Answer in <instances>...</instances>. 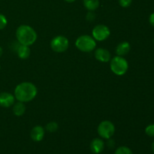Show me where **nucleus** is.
I'll return each instance as SVG.
<instances>
[{
	"mask_svg": "<svg viewBox=\"0 0 154 154\" xmlns=\"http://www.w3.org/2000/svg\"><path fill=\"white\" fill-rule=\"evenodd\" d=\"M38 93L37 87L31 82H23L18 84L14 90L15 99L18 102H29L35 98Z\"/></svg>",
	"mask_w": 154,
	"mask_h": 154,
	"instance_id": "1",
	"label": "nucleus"
},
{
	"mask_svg": "<svg viewBox=\"0 0 154 154\" xmlns=\"http://www.w3.org/2000/svg\"><path fill=\"white\" fill-rule=\"evenodd\" d=\"M16 38L20 45L30 46L35 42L37 33L32 27L28 25H21L17 29Z\"/></svg>",
	"mask_w": 154,
	"mask_h": 154,
	"instance_id": "2",
	"label": "nucleus"
},
{
	"mask_svg": "<svg viewBox=\"0 0 154 154\" xmlns=\"http://www.w3.org/2000/svg\"><path fill=\"white\" fill-rule=\"evenodd\" d=\"M75 46L79 51L84 53H90L94 51L96 47V40L88 35H84L78 38Z\"/></svg>",
	"mask_w": 154,
	"mask_h": 154,
	"instance_id": "3",
	"label": "nucleus"
},
{
	"mask_svg": "<svg viewBox=\"0 0 154 154\" xmlns=\"http://www.w3.org/2000/svg\"><path fill=\"white\" fill-rule=\"evenodd\" d=\"M110 61H111L110 68L113 73L118 76H121L126 73L129 69V64L126 59L123 58V57L117 56L113 59H111Z\"/></svg>",
	"mask_w": 154,
	"mask_h": 154,
	"instance_id": "4",
	"label": "nucleus"
},
{
	"mask_svg": "<svg viewBox=\"0 0 154 154\" xmlns=\"http://www.w3.org/2000/svg\"><path fill=\"white\" fill-rule=\"evenodd\" d=\"M98 134L101 138L104 139H110L115 132V126L108 120H105L100 123L98 126Z\"/></svg>",
	"mask_w": 154,
	"mask_h": 154,
	"instance_id": "5",
	"label": "nucleus"
},
{
	"mask_svg": "<svg viewBox=\"0 0 154 154\" xmlns=\"http://www.w3.org/2000/svg\"><path fill=\"white\" fill-rule=\"evenodd\" d=\"M69 42L66 37L63 35L56 36L51 40V48L54 52L63 53L69 48Z\"/></svg>",
	"mask_w": 154,
	"mask_h": 154,
	"instance_id": "6",
	"label": "nucleus"
},
{
	"mask_svg": "<svg viewBox=\"0 0 154 154\" xmlns=\"http://www.w3.org/2000/svg\"><path fill=\"white\" fill-rule=\"evenodd\" d=\"M111 34L109 28L105 25H97L92 31L93 38L98 42H103L106 40Z\"/></svg>",
	"mask_w": 154,
	"mask_h": 154,
	"instance_id": "7",
	"label": "nucleus"
},
{
	"mask_svg": "<svg viewBox=\"0 0 154 154\" xmlns=\"http://www.w3.org/2000/svg\"><path fill=\"white\" fill-rule=\"evenodd\" d=\"M15 97L11 93L7 92L0 93V106L2 108H10L14 104Z\"/></svg>",
	"mask_w": 154,
	"mask_h": 154,
	"instance_id": "8",
	"label": "nucleus"
},
{
	"mask_svg": "<svg viewBox=\"0 0 154 154\" xmlns=\"http://www.w3.org/2000/svg\"><path fill=\"white\" fill-rule=\"evenodd\" d=\"M95 57L98 61H100L102 63H107L110 61L111 59V53L108 50L105 48H98L95 51Z\"/></svg>",
	"mask_w": 154,
	"mask_h": 154,
	"instance_id": "9",
	"label": "nucleus"
},
{
	"mask_svg": "<svg viewBox=\"0 0 154 154\" xmlns=\"http://www.w3.org/2000/svg\"><path fill=\"white\" fill-rule=\"evenodd\" d=\"M30 136L34 141H36V142L41 141L45 137V129L41 126H35L31 130Z\"/></svg>",
	"mask_w": 154,
	"mask_h": 154,
	"instance_id": "10",
	"label": "nucleus"
},
{
	"mask_svg": "<svg viewBox=\"0 0 154 154\" xmlns=\"http://www.w3.org/2000/svg\"><path fill=\"white\" fill-rule=\"evenodd\" d=\"M105 148V143L101 138H94L90 143V150L95 154L102 153Z\"/></svg>",
	"mask_w": 154,
	"mask_h": 154,
	"instance_id": "11",
	"label": "nucleus"
},
{
	"mask_svg": "<svg viewBox=\"0 0 154 154\" xmlns=\"http://www.w3.org/2000/svg\"><path fill=\"white\" fill-rule=\"evenodd\" d=\"M130 44L127 42H120L116 48V54L117 56L120 57H123V56L126 55L130 51Z\"/></svg>",
	"mask_w": 154,
	"mask_h": 154,
	"instance_id": "12",
	"label": "nucleus"
},
{
	"mask_svg": "<svg viewBox=\"0 0 154 154\" xmlns=\"http://www.w3.org/2000/svg\"><path fill=\"white\" fill-rule=\"evenodd\" d=\"M17 56L19 57V58L22 59V60H26L30 55V48L26 45H20L17 48Z\"/></svg>",
	"mask_w": 154,
	"mask_h": 154,
	"instance_id": "13",
	"label": "nucleus"
},
{
	"mask_svg": "<svg viewBox=\"0 0 154 154\" xmlns=\"http://www.w3.org/2000/svg\"><path fill=\"white\" fill-rule=\"evenodd\" d=\"M83 4L89 11L96 10L99 6V0H83Z\"/></svg>",
	"mask_w": 154,
	"mask_h": 154,
	"instance_id": "14",
	"label": "nucleus"
},
{
	"mask_svg": "<svg viewBox=\"0 0 154 154\" xmlns=\"http://www.w3.org/2000/svg\"><path fill=\"white\" fill-rule=\"evenodd\" d=\"M26 111V106L23 102H17L14 105L13 113L17 117H20Z\"/></svg>",
	"mask_w": 154,
	"mask_h": 154,
	"instance_id": "15",
	"label": "nucleus"
},
{
	"mask_svg": "<svg viewBox=\"0 0 154 154\" xmlns=\"http://www.w3.org/2000/svg\"><path fill=\"white\" fill-rule=\"evenodd\" d=\"M58 123L56 122H50L46 126V129L49 132H55L58 129Z\"/></svg>",
	"mask_w": 154,
	"mask_h": 154,
	"instance_id": "16",
	"label": "nucleus"
},
{
	"mask_svg": "<svg viewBox=\"0 0 154 154\" xmlns=\"http://www.w3.org/2000/svg\"><path fill=\"white\" fill-rule=\"evenodd\" d=\"M114 154H132V152L131 150V149H129V147L122 146V147H118L116 150Z\"/></svg>",
	"mask_w": 154,
	"mask_h": 154,
	"instance_id": "17",
	"label": "nucleus"
},
{
	"mask_svg": "<svg viewBox=\"0 0 154 154\" xmlns=\"http://www.w3.org/2000/svg\"><path fill=\"white\" fill-rule=\"evenodd\" d=\"M145 133L149 137L153 138L154 137V124H150L147 126L145 129Z\"/></svg>",
	"mask_w": 154,
	"mask_h": 154,
	"instance_id": "18",
	"label": "nucleus"
},
{
	"mask_svg": "<svg viewBox=\"0 0 154 154\" xmlns=\"http://www.w3.org/2000/svg\"><path fill=\"white\" fill-rule=\"evenodd\" d=\"M7 24H8L7 18L5 17V15L0 14V30H2L3 29L5 28Z\"/></svg>",
	"mask_w": 154,
	"mask_h": 154,
	"instance_id": "19",
	"label": "nucleus"
},
{
	"mask_svg": "<svg viewBox=\"0 0 154 154\" xmlns=\"http://www.w3.org/2000/svg\"><path fill=\"white\" fill-rule=\"evenodd\" d=\"M119 4L123 8H128L131 5L132 0H118Z\"/></svg>",
	"mask_w": 154,
	"mask_h": 154,
	"instance_id": "20",
	"label": "nucleus"
},
{
	"mask_svg": "<svg viewBox=\"0 0 154 154\" xmlns=\"http://www.w3.org/2000/svg\"><path fill=\"white\" fill-rule=\"evenodd\" d=\"M149 22H150V25L153 26L154 27V13L150 14V18H149Z\"/></svg>",
	"mask_w": 154,
	"mask_h": 154,
	"instance_id": "21",
	"label": "nucleus"
},
{
	"mask_svg": "<svg viewBox=\"0 0 154 154\" xmlns=\"http://www.w3.org/2000/svg\"><path fill=\"white\" fill-rule=\"evenodd\" d=\"M2 54H3V49L1 48V47H0V57H2Z\"/></svg>",
	"mask_w": 154,
	"mask_h": 154,
	"instance_id": "22",
	"label": "nucleus"
},
{
	"mask_svg": "<svg viewBox=\"0 0 154 154\" xmlns=\"http://www.w3.org/2000/svg\"><path fill=\"white\" fill-rule=\"evenodd\" d=\"M65 1H66V2H69V3H71V2H75V0H65Z\"/></svg>",
	"mask_w": 154,
	"mask_h": 154,
	"instance_id": "23",
	"label": "nucleus"
},
{
	"mask_svg": "<svg viewBox=\"0 0 154 154\" xmlns=\"http://www.w3.org/2000/svg\"><path fill=\"white\" fill-rule=\"evenodd\" d=\"M151 148H152V150H153V153H154V141H153V143H152Z\"/></svg>",
	"mask_w": 154,
	"mask_h": 154,
	"instance_id": "24",
	"label": "nucleus"
},
{
	"mask_svg": "<svg viewBox=\"0 0 154 154\" xmlns=\"http://www.w3.org/2000/svg\"><path fill=\"white\" fill-rule=\"evenodd\" d=\"M0 69H1V66H0Z\"/></svg>",
	"mask_w": 154,
	"mask_h": 154,
	"instance_id": "25",
	"label": "nucleus"
}]
</instances>
